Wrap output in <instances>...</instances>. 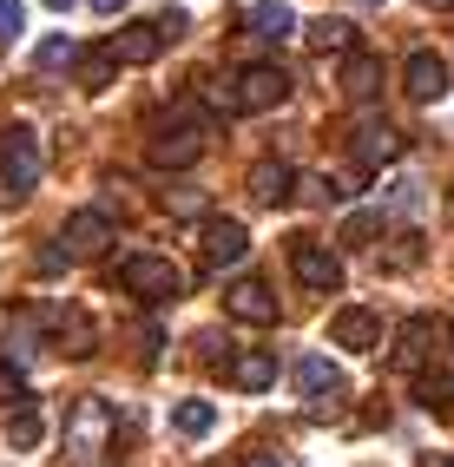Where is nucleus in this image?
Segmentation results:
<instances>
[{
    "label": "nucleus",
    "instance_id": "1",
    "mask_svg": "<svg viewBox=\"0 0 454 467\" xmlns=\"http://www.w3.org/2000/svg\"><path fill=\"white\" fill-rule=\"evenodd\" d=\"M40 165H46V151H40V132L34 126H0V178H7V198L34 192Z\"/></svg>",
    "mask_w": 454,
    "mask_h": 467
},
{
    "label": "nucleus",
    "instance_id": "2",
    "mask_svg": "<svg viewBox=\"0 0 454 467\" xmlns=\"http://www.w3.org/2000/svg\"><path fill=\"white\" fill-rule=\"evenodd\" d=\"M119 290L139 296V303H171L178 290H185V276H178L171 257L145 251V257H126V264H119Z\"/></svg>",
    "mask_w": 454,
    "mask_h": 467
},
{
    "label": "nucleus",
    "instance_id": "3",
    "mask_svg": "<svg viewBox=\"0 0 454 467\" xmlns=\"http://www.w3.org/2000/svg\"><path fill=\"white\" fill-rule=\"evenodd\" d=\"M112 251V211H73L59 224V257L86 264V257H106Z\"/></svg>",
    "mask_w": 454,
    "mask_h": 467
},
{
    "label": "nucleus",
    "instance_id": "4",
    "mask_svg": "<svg viewBox=\"0 0 454 467\" xmlns=\"http://www.w3.org/2000/svg\"><path fill=\"white\" fill-rule=\"evenodd\" d=\"M112 441V401L106 395H79L67 409V448L73 454H99Z\"/></svg>",
    "mask_w": 454,
    "mask_h": 467
},
{
    "label": "nucleus",
    "instance_id": "5",
    "mask_svg": "<svg viewBox=\"0 0 454 467\" xmlns=\"http://www.w3.org/2000/svg\"><path fill=\"white\" fill-rule=\"evenodd\" d=\"M244 257H251V231L244 224H231V217H204V224H198V264L231 270Z\"/></svg>",
    "mask_w": 454,
    "mask_h": 467
},
{
    "label": "nucleus",
    "instance_id": "6",
    "mask_svg": "<svg viewBox=\"0 0 454 467\" xmlns=\"http://www.w3.org/2000/svg\"><path fill=\"white\" fill-rule=\"evenodd\" d=\"M46 329H53V342H59V356H73V362L99 349V323L86 317L79 303H53V309H46Z\"/></svg>",
    "mask_w": 454,
    "mask_h": 467
},
{
    "label": "nucleus",
    "instance_id": "7",
    "mask_svg": "<svg viewBox=\"0 0 454 467\" xmlns=\"http://www.w3.org/2000/svg\"><path fill=\"white\" fill-rule=\"evenodd\" d=\"M349 159H356V171H382V165H396V159H402V132H396V126H382V119H362V126L349 132Z\"/></svg>",
    "mask_w": 454,
    "mask_h": 467
},
{
    "label": "nucleus",
    "instance_id": "8",
    "mask_svg": "<svg viewBox=\"0 0 454 467\" xmlns=\"http://www.w3.org/2000/svg\"><path fill=\"white\" fill-rule=\"evenodd\" d=\"M290 270H296V284L303 290H343V257L329 251V244H290Z\"/></svg>",
    "mask_w": 454,
    "mask_h": 467
},
{
    "label": "nucleus",
    "instance_id": "9",
    "mask_svg": "<svg viewBox=\"0 0 454 467\" xmlns=\"http://www.w3.org/2000/svg\"><path fill=\"white\" fill-rule=\"evenodd\" d=\"M329 342H336V349L343 356H369L376 349V342H382V317H376V309H336V323H329Z\"/></svg>",
    "mask_w": 454,
    "mask_h": 467
},
{
    "label": "nucleus",
    "instance_id": "10",
    "mask_svg": "<svg viewBox=\"0 0 454 467\" xmlns=\"http://www.w3.org/2000/svg\"><path fill=\"white\" fill-rule=\"evenodd\" d=\"M204 159V132H191V126H178V132H159L145 145V165L151 171H185V165H198Z\"/></svg>",
    "mask_w": 454,
    "mask_h": 467
},
{
    "label": "nucleus",
    "instance_id": "11",
    "mask_svg": "<svg viewBox=\"0 0 454 467\" xmlns=\"http://www.w3.org/2000/svg\"><path fill=\"white\" fill-rule=\"evenodd\" d=\"M237 99H244V112L284 106V99H290V73H284V67H251V73H237Z\"/></svg>",
    "mask_w": 454,
    "mask_h": 467
},
{
    "label": "nucleus",
    "instance_id": "12",
    "mask_svg": "<svg viewBox=\"0 0 454 467\" xmlns=\"http://www.w3.org/2000/svg\"><path fill=\"white\" fill-rule=\"evenodd\" d=\"M224 309H231L237 323H257V329H270V323H277V296H270V284H257V276L231 284V290H224Z\"/></svg>",
    "mask_w": 454,
    "mask_h": 467
},
{
    "label": "nucleus",
    "instance_id": "13",
    "mask_svg": "<svg viewBox=\"0 0 454 467\" xmlns=\"http://www.w3.org/2000/svg\"><path fill=\"white\" fill-rule=\"evenodd\" d=\"M402 73H408V99H421V106H435L441 92H448V59L428 53V47H415Z\"/></svg>",
    "mask_w": 454,
    "mask_h": 467
},
{
    "label": "nucleus",
    "instance_id": "14",
    "mask_svg": "<svg viewBox=\"0 0 454 467\" xmlns=\"http://www.w3.org/2000/svg\"><path fill=\"white\" fill-rule=\"evenodd\" d=\"M106 53H112V67H151L165 53V40H159V26H119L106 40Z\"/></svg>",
    "mask_w": 454,
    "mask_h": 467
},
{
    "label": "nucleus",
    "instance_id": "15",
    "mask_svg": "<svg viewBox=\"0 0 454 467\" xmlns=\"http://www.w3.org/2000/svg\"><path fill=\"white\" fill-rule=\"evenodd\" d=\"M343 92H349L356 106H376V99H382V59L356 47V53L343 59Z\"/></svg>",
    "mask_w": 454,
    "mask_h": 467
},
{
    "label": "nucleus",
    "instance_id": "16",
    "mask_svg": "<svg viewBox=\"0 0 454 467\" xmlns=\"http://www.w3.org/2000/svg\"><path fill=\"white\" fill-rule=\"evenodd\" d=\"M290 184H296V171H290L284 159H257L251 178H244V192H251L257 204H290Z\"/></svg>",
    "mask_w": 454,
    "mask_h": 467
},
{
    "label": "nucleus",
    "instance_id": "17",
    "mask_svg": "<svg viewBox=\"0 0 454 467\" xmlns=\"http://www.w3.org/2000/svg\"><path fill=\"white\" fill-rule=\"evenodd\" d=\"M290 382H296V395L329 401V395H343V368H336V362H323V356H303V362L290 368Z\"/></svg>",
    "mask_w": 454,
    "mask_h": 467
},
{
    "label": "nucleus",
    "instance_id": "18",
    "mask_svg": "<svg viewBox=\"0 0 454 467\" xmlns=\"http://www.w3.org/2000/svg\"><path fill=\"white\" fill-rule=\"evenodd\" d=\"M303 47H310V53H356V20L323 14V20L303 26Z\"/></svg>",
    "mask_w": 454,
    "mask_h": 467
},
{
    "label": "nucleus",
    "instance_id": "19",
    "mask_svg": "<svg viewBox=\"0 0 454 467\" xmlns=\"http://www.w3.org/2000/svg\"><path fill=\"white\" fill-rule=\"evenodd\" d=\"M224 376L244 389V395H263L270 382H277V362H270V349H244V356H231V362H224Z\"/></svg>",
    "mask_w": 454,
    "mask_h": 467
},
{
    "label": "nucleus",
    "instance_id": "20",
    "mask_svg": "<svg viewBox=\"0 0 454 467\" xmlns=\"http://www.w3.org/2000/svg\"><path fill=\"white\" fill-rule=\"evenodd\" d=\"M198 99H204V119H237L244 99H237V73H198Z\"/></svg>",
    "mask_w": 454,
    "mask_h": 467
},
{
    "label": "nucleus",
    "instance_id": "21",
    "mask_svg": "<svg viewBox=\"0 0 454 467\" xmlns=\"http://www.w3.org/2000/svg\"><path fill=\"white\" fill-rule=\"evenodd\" d=\"M244 26H251V40H290L296 14H290V0H257V7L244 14Z\"/></svg>",
    "mask_w": 454,
    "mask_h": 467
},
{
    "label": "nucleus",
    "instance_id": "22",
    "mask_svg": "<svg viewBox=\"0 0 454 467\" xmlns=\"http://www.w3.org/2000/svg\"><path fill=\"white\" fill-rule=\"evenodd\" d=\"M441 336H448L441 317H415V323L402 329V362H428V356L441 349Z\"/></svg>",
    "mask_w": 454,
    "mask_h": 467
},
{
    "label": "nucleus",
    "instance_id": "23",
    "mask_svg": "<svg viewBox=\"0 0 454 467\" xmlns=\"http://www.w3.org/2000/svg\"><path fill=\"white\" fill-rule=\"evenodd\" d=\"M40 441H46V415L34 409V401H20V409L7 415V448L26 454V448H40Z\"/></svg>",
    "mask_w": 454,
    "mask_h": 467
},
{
    "label": "nucleus",
    "instance_id": "24",
    "mask_svg": "<svg viewBox=\"0 0 454 467\" xmlns=\"http://www.w3.org/2000/svg\"><path fill=\"white\" fill-rule=\"evenodd\" d=\"M73 67H79V47L67 34H53V40L34 47V73H73Z\"/></svg>",
    "mask_w": 454,
    "mask_h": 467
},
{
    "label": "nucleus",
    "instance_id": "25",
    "mask_svg": "<svg viewBox=\"0 0 454 467\" xmlns=\"http://www.w3.org/2000/svg\"><path fill=\"white\" fill-rule=\"evenodd\" d=\"M171 428L185 434V441H204V434L218 428V409H211V401H178V415H171Z\"/></svg>",
    "mask_w": 454,
    "mask_h": 467
},
{
    "label": "nucleus",
    "instance_id": "26",
    "mask_svg": "<svg viewBox=\"0 0 454 467\" xmlns=\"http://www.w3.org/2000/svg\"><path fill=\"white\" fill-rule=\"evenodd\" d=\"M303 184V204H343L356 184H343V178H323V171H310V178H296Z\"/></svg>",
    "mask_w": 454,
    "mask_h": 467
},
{
    "label": "nucleus",
    "instance_id": "27",
    "mask_svg": "<svg viewBox=\"0 0 454 467\" xmlns=\"http://www.w3.org/2000/svg\"><path fill=\"white\" fill-rule=\"evenodd\" d=\"M112 73H119V67H112V53H106V47H99V53H79V86H86V92H106Z\"/></svg>",
    "mask_w": 454,
    "mask_h": 467
},
{
    "label": "nucleus",
    "instance_id": "28",
    "mask_svg": "<svg viewBox=\"0 0 454 467\" xmlns=\"http://www.w3.org/2000/svg\"><path fill=\"white\" fill-rule=\"evenodd\" d=\"M376 231H382V217H376V211H356L349 224H343V244H356V251H362V244H376Z\"/></svg>",
    "mask_w": 454,
    "mask_h": 467
},
{
    "label": "nucleus",
    "instance_id": "29",
    "mask_svg": "<svg viewBox=\"0 0 454 467\" xmlns=\"http://www.w3.org/2000/svg\"><path fill=\"white\" fill-rule=\"evenodd\" d=\"M20 401H26V376L14 362H0V409H20Z\"/></svg>",
    "mask_w": 454,
    "mask_h": 467
},
{
    "label": "nucleus",
    "instance_id": "30",
    "mask_svg": "<svg viewBox=\"0 0 454 467\" xmlns=\"http://www.w3.org/2000/svg\"><path fill=\"white\" fill-rule=\"evenodd\" d=\"M20 26H26V7H20V0H0V47L20 40Z\"/></svg>",
    "mask_w": 454,
    "mask_h": 467
},
{
    "label": "nucleus",
    "instance_id": "31",
    "mask_svg": "<svg viewBox=\"0 0 454 467\" xmlns=\"http://www.w3.org/2000/svg\"><path fill=\"white\" fill-rule=\"evenodd\" d=\"M165 211L171 217H198L204 211V192H165Z\"/></svg>",
    "mask_w": 454,
    "mask_h": 467
},
{
    "label": "nucleus",
    "instance_id": "32",
    "mask_svg": "<svg viewBox=\"0 0 454 467\" xmlns=\"http://www.w3.org/2000/svg\"><path fill=\"white\" fill-rule=\"evenodd\" d=\"M198 362H211V368L224 362V336L218 329H198Z\"/></svg>",
    "mask_w": 454,
    "mask_h": 467
},
{
    "label": "nucleus",
    "instance_id": "33",
    "mask_svg": "<svg viewBox=\"0 0 454 467\" xmlns=\"http://www.w3.org/2000/svg\"><path fill=\"white\" fill-rule=\"evenodd\" d=\"M151 26H159V40H185V14H178V7H171V14H159Z\"/></svg>",
    "mask_w": 454,
    "mask_h": 467
},
{
    "label": "nucleus",
    "instance_id": "34",
    "mask_svg": "<svg viewBox=\"0 0 454 467\" xmlns=\"http://www.w3.org/2000/svg\"><path fill=\"white\" fill-rule=\"evenodd\" d=\"M34 264H40V276H59V270H67V257H59V244H40V257H34Z\"/></svg>",
    "mask_w": 454,
    "mask_h": 467
},
{
    "label": "nucleus",
    "instance_id": "35",
    "mask_svg": "<svg viewBox=\"0 0 454 467\" xmlns=\"http://www.w3.org/2000/svg\"><path fill=\"white\" fill-rule=\"evenodd\" d=\"M93 14H126V0H93Z\"/></svg>",
    "mask_w": 454,
    "mask_h": 467
},
{
    "label": "nucleus",
    "instance_id": "36",
    "mask_svg": "<svg viewBox=\"0 0 454 467\" xmlns=\"http://www.w3.org/2000/svg\"><path fill=\"white\" fill-rule=\"evenodd\" d=\"M421 467H454V461L448 454H421Z\"/></svg>",
    "mask_w": 454,
    "mask_h": 467
},
{
    "label": "nucleus",
    "instance_id": "37",
    "mask_svg": "<svg viewBox=\"0 0 454 467\" xmlns=\"http://www.w3.org/2000/svg\"><path fill=\"white\" fill-rule=\"evenodd\" d=\"M46 7H53V14H67V7H79V0H46Z\"/></svg>",
    "mask_w": 454,
    "mask_h": 467
},
{
    "label": "nucleus",
    "instance_id": "38",
    "mask_svg": "<svg viewBox=\"0 0 454 467\" xmlns=\"http://www.w3.org/2000/svg\"><path fill=\"white\" fill-rule=\"evenodd\" d=\"M421 7H435V14H448V7H454V0H421Z\"/></svg>",
    "mask_w": 454,
    "mask_h": 467
},
{
    "label": "nucleus",
    "instance_id": "39",
    "mask_svg": "<svg viewBox=\"0 0 454 467\" xmlns=\"http://www.w3.org/2000/svg\"><path fill=\"white\" fill-rule=\"evenodd\" d=\"M251 467H277V461H270V454H251Z\"/></svg>",
    "mask_w": 454,
    "mask_h": 467
},
{
    "label": "nucleus",
    "instance_id": "40",
    "mask_svg": "<svg viewBox=\"0 0 454 467\" xmlns=\"http://www.w3.org/2000/svg\"><path fill=\"white\" fill-rule=\"evenodd\" d=\"M362 7H382V0H362Z\"/></svg>",
    "mask_w": 454,
    "mask_h": 467
},
{
    "label": "nucleus",
    "instance_id": "41",
    "mask_svg": "<svg viewBox=\"0 0 454 467\" xmlns=\"http://www.w3.org/2000/svg\"><path fill=\"white\" fill-rule=\"evenodd\" d=\"M448 336H454V323H448Z\"/></svg>",
    "mask_w": 454,
    "mask_h": 467
},
{
    "label": "nucleus",
    "instance_id": "42",
    "mask_svg": "<svg viewBox=\"0 0 454 467\" xmlns=\"http://www.w3.org/2000/svg\"><path fill=\"white\" fill-rule=\"evenodd\" d=\"M448 211H454V204H448Z\"/></svg>",
    "mask_w": 454,
    "mask_h": 467
}]
</instances>
